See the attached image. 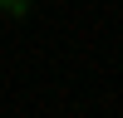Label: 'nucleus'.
I'll return each mask as SVG.
<instances>
[{"mask_svg": "<svg viewBox=\"0 0 123 118\" xmlns=\"http://www.w3.org/2000/svg\"><path fill=\"white\" fill-rule=\"evenodd\" d=\"M0 10H5V15H15V20H20V15H25V10H30V0H0Z\"/></svg>", "mask_w": 123, "mask_h": 118, "instance_id": "f257e3e1", "label": "nucleus"}]
</instances>
